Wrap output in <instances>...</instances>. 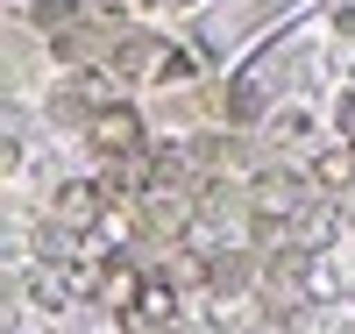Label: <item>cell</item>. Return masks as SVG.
Here are the masks:
<instances>
[{"mask_svg": "<svg viewBox=\"0 0 355 334\" xmlns=\"http://www.w3.org/2000/svg\"><path fill=\"white\" fill-rule=\"evenodd\" d=\"M341 121H348V142H355V100H348V114H341Z\"/></svg>", "mask_w": 355, "mask_h": 334, "instance_id": "obj_6", "label": "cell"}, {"mask_svg": "<svg viewBox=\"0 0 355 334\" xmlns=\"http://www.w3.org/2000/svg\"><path fill=\"white\" fill-rule=\"evenodd\" d=\"M171 313H178V292H171V278H142V292H135V320L164 327Z\"/></svg>", "mask_w": 355, "mask_h": 334, "instance_id": "obj_2", "label": "cell"}, {"mask_svg": "<svg viewBox=\"0 0 355 334\" xmlns=\"http://www.w3.org/2000/svg\"><path fill=\"white\" fill-rule=\"evenodd\" d=\"M256 206H263V214H284V178H263V185H256Z\"/></svg>", "mask_w": 355, "mask_h": 334, "instance_id": "obj_5", "label": "cell"}, {"mask_svg": "<svg viewBox=\"0 0 355 334\" xmlns=\"http://www.w3.org/2000/svg\"><path fill=\"white\" fill-rule=\"evenodd\" d=\"M348 178H355V142L348 149H327V157H313V185H348Z\"/></svg>", "mask_w": 355, "mask_h": 334, "instance_id": "obj_4", "label": "cell"}, {"mask_svg": "<svg viewBox=\"0 0 355 334\" xmlns=\"http://www.w3.org/2000/svg\"><path fill=\"white\" fill-rule=\"evenodd\" d=\"M85 135H93V149H107V157H128V149H142V121L128 107H100L85 121Z\"/></svg>", "mask_w": 355, "mask_h": 334, "instance_id": "obj_1", "label": "cell"}, {"mask_svg": "<svg viewBox=\"0 0 355 334\" xmlns=\"http://www.w3.org/2000/svg\"><path fill=\"white\" fill-rule=\"evenodd\" d=\"M135 292H142V278H135L128 263H107V270H100V306L128 313V306H135Z\"/></svg>", "mask_w": 355, "mask_h": 334, "instance_id": "obj_3", "label": "cell"}]
</instances>
